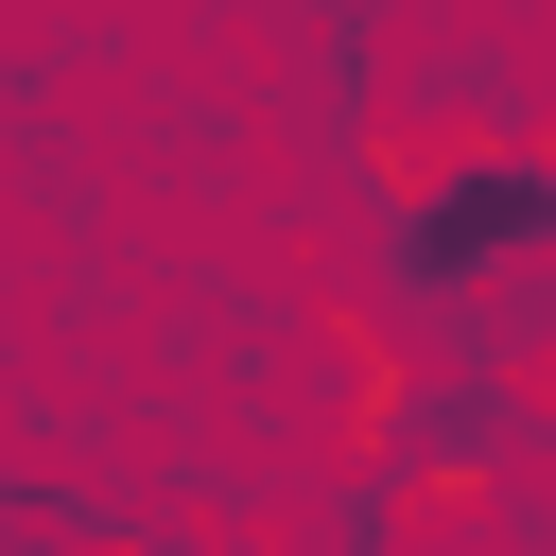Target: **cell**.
Segmentation results:
<instances>
[{"mask_svg":"<svg viewBox=\"0 0 556 556\" xmlns=\"http://www.w3.org/2000/svg\"><path fill=\"white\" fill-rule=\"evenodd\" d=\"M382 261L417 295V348L521 365L539 348V261H556L539 139H417V156H382Z\"/></svg>","mask_w":556,"mask_h":556,"instance_id":"obj_1","label":"cell"},{"mask_svg":"<svg viewBox=\"0 0 556 556\" xmlns=\"http://www.w3.org/2000/svg\"><path fill=\"white\" fill-rule=\"evenodd\" d=\"M539 452V417H521V365H469V348H434V365H400L382 382V469L400 486H504Z\"/></svg>","mask_w":556,"mask_h":556,"instance_id":"obj_2","label":"cell"}]
</instances>
